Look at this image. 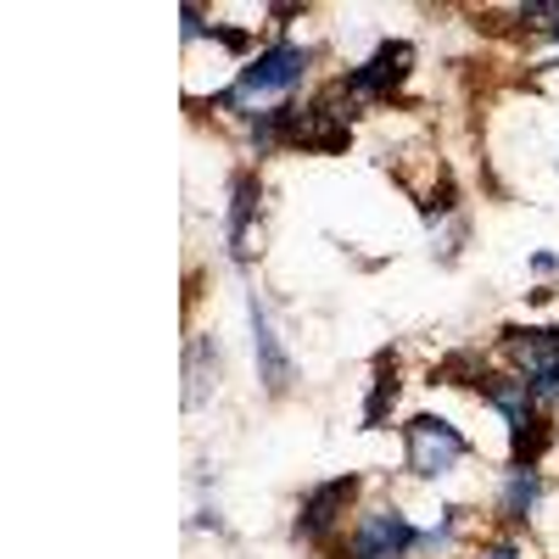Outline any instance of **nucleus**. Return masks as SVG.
Listing matches in <instances>:
<instances>
[{
	"mask_svg": "<svg viewBox=\"0 0 559 559\" xmlns=\"http://www.w3.org/2000/svg\"><path fill=\"white\" fill-rule=\"evenodd\" d=\"M532 269H537V274H554V269H559V258H554V252H537V258H532Z\"/></svg>",
	"mask_w": 559,
	"mask_h": 559,
	"instance_id": "obj_16",
	"label": "nucleus"
},
{
	"mask_svg": "<svg viewBox=\"0 0 559 559\" xmlns=\"http://www.w3.org/2000/svg\"><path fill=\"white\" fill-rule=\"evenodd\" d=\"M476 392H481V403H492V408L503 414V426H509V431L526 426L532 414H543V403L526 392V381H521V376H481V381H476Z\"/></svg>",
	"mask_w": 559,
	"mask_h": 559,
	"instance_id": "obj_9",
	"label": "nucleus"
},
{
	"mask_svg": "<svg viewBox=\"0 0 559 559\" xmlns=\"http://www.w3.org/2000/svg\"><path fill=\"white\" fill-rule=\"evenodd\" d=\"M247 319H252V353H258V376H263V386L280 397V392L292 386V358H286V347H280L274 324H269V308L258 302V292L247 297Z\"/></svg>",
	"mask_w": 559,
	"mask_h": 559,
	"instance_id": "obj_7",
	"label": "nucleus"
},
{
	"mask_svg": "<svg viewBox=\"0 0 559 559\" xmlns=\"http://www.w3.org/2000/svg\"><path fill=\"white\" fill-rule=\"evenodd\" d=\"M548 442H554V419L532 414L526 426L509 431V464H515V471H537V459L548 453Z\"/></svg>",
	"mask_w": 559,
	"mask_h": 559,
	"instance_id": "obj_11",
	"label": "nucleus"
},
{
	"mask_svg": "<svg viewBox=\"0 0 559 559\" xmlns=\"http://www.w3.org/2000/svg\"><path fill=\"white\" fill-rule=\"evenodd\" d=\"M358 498V476H331V481H319L302 492V509H297V537H324V532H336L342 515H347V503Z\"/></svg>",
	"mask_w": 559,
	"mask_h": 559,
	"instance_id": "obj_6",
	"label": "nucleus"
},
{
	"mask_svg": "<svg viewBox=\"0 0 559 559\" xmlns=\"http://www.w3.org/2000/svg\"><path fill=\"white\" fill-rule=\"evenodd\" d=\"M213 39L224 45V51H236V57L252 51V34H247V28H218V23H213Z\"/></svg>",
	"mask_w": 559,
	"mask_h": 559,
	"instance_id": "obj_13",
	"label": "nucleus"
},
{
	"mask_svg": "<svg viewBox=\"0 0 559 559\" xmlns=\"http://www.w3.org/2000/svg\"><path fill=\"white\" fill-rule=\"evenodd\" d=\"M397 431H403V448H408L403 464H408V476H419V481H442L476 453L471 437H464L459 426H448L442 414H414L408 426H397Z\"/></svg>",
	"mask_w": 559,
	"mask_h": 559,
	"instance_id": "obj_1",
	"label": "nucleus"
},
{
	"mask_svg": "<svg viewBox=\"0 0 559 559\" xmlns=\"http://www.w3.org/2000/svg\"><path fill=\"white\" fill-rule=\"evenodd\" d=\"M397 392H403V381H397V358L381 353V358H376V381H369V397H364V431H381V426H386V414H392Z\"/></svg>",
	"mask_w": 559,
	"mask_h": 559,
	"instance_id": "obj_10",
	"label": "nucleus"
},
{
	"mask_svg": "<svg viewBox=\"0 0 559 559\" xmlns=\"http://www.w3.org/2000/svg\"><path fill=\"white\" fill-rule=\"evenodd\" d=\"M548 34H554V39H559V23H554V28H548Z\"/></svg>",
	"mask_w": 559,
	"mask_h": 559,
	"instance_id": "obj_17",
	"label": "nucleus"
},
{
	"mask_svg": "<svg viewBox=\"0 0 559 559\" xmlns=\"http://www.w3.org/2000/svg\"><path fill=\"white\" fill-rule=\"evenodd\" d=\"M537 498H543V476L537 471H515V464H509V476H503V521L509 526H526V515L537 509Z\"/></svg>",
	"mask_w": 559,
	"mask_h": 559,
	"instance_id": "obj_12",
	"label": "nucleus"
},
{
	"mask_svg": "<svg viewBox=\"0 0 559 559\" xmlns=\"http://www.w3.org/2000/svg\"><path fill=\"white\" fill-rule=\"evenodd\" d=\"M258 202H263V185L252 168H241L236 179H229V224H224V247L236 263H247V241H252V218H258Z\"/></svg>",
	"mask_w": 559,
	"mask_h": 559,
	"instance_id": "obj_8",
	"label": "nucleus"
},
{
	"mask_svg": "<svg viewBox=\"0 0 559 559\" xmlns=\"http://www.w3.org/2000/svg\"><path fill=\"white\" fill-rule=\"evenodd\" d=\"M179 23H185V39H202V34H213V28L202 23V7H185V12H179Z\"/></svg>",
	"mask_w": 559,
	"mask_h": 559,
	"instance_id": "obj_14",
	"label": "nucleus"
},
{
	"mask_svg": "<svg viewBox=\"0 0 559 559\" xmlns=\"http://www.w3.org/2000/svg\"><path fill=\"white\" fill-rule=\"evenodd\" d=\"M308 68H313V51H308V45H297V39H274L269 51H258V57L236 73V96H241L247 112H252L263 96H280V102H286L292 90L308 79Z\"/></svg>",
	"mask_w": 559,
	"mask_h": 559,
	"instance_id": "obj_2",
	"label": "nucleus"
},
{
	"mask_svg": "<svg viewBox=\"0 0 559 559\" xmlns=\"http://www.w3.org/2000/svg\"><path fill=\"white\" fill-rule=\"evenodd\" d=\"M503 353L537 403H559V324H503Z\"/></svg>",
	"mask_w": 559,
	"mask_h": 559,
	"instance_id": "obj_3",
	"label": "nucleus"
},
{
	"mask_svg": "<svg viewBox=\"0 0 559 559\" xmlns=\"http://www.w3.org/2000/svg\"><path fill=\"white\" fill-rule=\"evenodd\" d=\"M408 73H414V45L408 39H381L376 57L358 62L353 73H342V84H347V96L358 107H376V102L397 96V90L408 84Z\"/></svg>",
	"mask_w": 559,
	"mask_h": 559,
	"instance_id": "obj_5",
	"label": "nucleus"
},
{
	"mask_svg": "<svg viewBox=\"0 0 559 559\" xmlns=\"http://www.w3.org/2000/svg\"><path fill=\"white\" fill-rule=\"evenodd\" d=\"M481 559H526V554H521V548H515V543H492V548H487V554H481Z\"/></svg>",
	"mask_w": 559,
	"mask_h": 559,
	"instance_id": "obj_15",
	"label": "nucleus"
},
{
	"mask_svg": "<svg viewBox=\"0 0 559 559\" xmlns=\"http://www.w3.org/2000/svg\"><path fill=\"white\" fill-rule=\"evenodd\" d=\"M419 532L403 509H369V515H358V526L347 532V548L342 559H408L419 554Z\"/></svg>",
	"mask_w": 559,
	"mask_h": 559,
	"instance_id": "obj_4",
	"label": "nucleus"
}]
</instances>
